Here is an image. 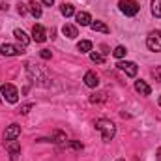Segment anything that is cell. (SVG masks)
I'll return each mask as SVG.
<instances>
[{
  "label": "cell",
  "mask_w": 161,
  "mask_h": 161,
  "mask_svg": "<svg viewBox=\"0 0 161 161\" xmlns=\"http://www.w3.org/2000/svg\"><path fill=\"white\" fill-rule=\"evenodd\" d=\"M96 129H97V131H101V135H103V141H105V142L113 141V139H114V135H116V125H114V122L107 120V118H99V120H96Z\"/></svg>",
  "instance_id": "obj_1"
},
{
  "label": "cell",
  "mask_w": 161,
  "mask_h": 161,
  "mask_svg": "<svg viewBox=\"0 0 161 161\" xmlns=\"http://www.w3.org/2000/svg\"><path fill=\"white\" fill-rule=\"evenodd\" d=\"M0 92H2V96H4V99H6L8 103H17V101H19V90H17L13 84L4 82L2 88H0Z\"/></svg>",
  "instance_id": "obj_2"
},
{
  "label": "cell",
  "mask_w": 161,
  "mask_h": 161,
  "mask_svg": "<svg viewBox=\"0 0 161 161\" xmlns=\"http://www.w3.org/2000/svg\"><path fill=\"white\" fill-rule=\"evenodd\" d=\"M118 8H120L122 13H124V15H127V17L137 15V13H139V9H141L139 2H135V0H120V2H118Z\"/></svg>",
  "instance_id": "obj_3"
},
{
  "label": "cell",
  "mask_w": 161,
  "mask_h": 161,
  "mask_svg": "<svg viewBox=\"0 0 161 161\" xmlns=\"http://www.w3.org/2000/svg\"><path fill=\"white\" fill-rule=\"evenodd\" d=\"M146 45L150 51H156V53H161V32L159 30H154L148 34L146 38Z\"/></svg>",
  "instance_id": "obj_4"
},
{
  "label": "cell",
  "mask_w": 161,
  "mask_h": 161,
  "mask_svg": "<svg viewBox=\"0 0 161 161\" xmlns=\"http://www.w3.org/2000/svg\"><path fill=\"white\" fill-rule=\"evenodd\" d=\"M26 71H28V77H30V80L32 82H38V84H43V86H47L43 80H47V77L41 73L38 68H34L32 64H26Z\"/></svg>",
  "instance_id": "obj_5"
},
{
  "label": "cell",
  "mask_w": 161,
  "mask_h": 161,
  "mask_svg": "<svg viewBox=\"0 0 161 161\" xmlns=\"http://www.w3.org/2000/svg\"><path fill=\"white\" fill-rule=\"evenodd\" d=\"M0 53H2L4 56H19V54H23L25 51H23L21 47H17V45L4 43V45H0Z\"/></svg>",
  "instance_id": "obj_6"
},
{
  "label": "cell",
  "mask_w": 161,
  "mask_h": 161,
  "mask_svg": "<svg viewBox=\"0 0 161 161\" xmlns=\"http://www.w3.org/2000/svg\"><path fill=\"white\" fill-rule=\"evenodd\" d=\"M118 68H120L127 77H135V75H137V71H139L137 64H135V62H127V60H125V62H118Z\"/></svg>",
  "instance_id": "obj_7"
},
{
  "label": "cell",
  "mask_w": 161,
  "mask_h": 161,
  "mask_svg": "<svg viewBox=\"0 0 161 161\" xmlns=\"http://www.w3.org/2000/svg\"><path fill=\"white\" fill-rule=\"evenodd\" d=\"M6 148L11 156V161H19V156H21V144L17 141H8L6 142Z\"/></svg>",
  "instance_id": "obj_8"
},
{
  "label": "cell",
  "mask_w": 161,
  "mask_h": 161,
  "mask_svg": "<svg viewBox=\"0 0 161 161\" xmlns=\"http://www.w3.org/2000/svg\"><path fill=\"white\" fill-rule=\"evenodd\" d=\"M19 135H21V125H17V124L8 125L6 131H4V139H6V141H15Z\"/></svg>",
  "instance_id": "obj_9"
},
{
  "label": "cell",
  "mask_w": 161,
  "mask_h": 161,
  "mask_svg": "<svg viewBox=\"0 0 161 161\" xmlns=\"http://www.w3.org/2000/svg\"><path fill=\"white\" fill-rule=\"evenodd\" d=\"M32 40L38 41V43H43V41L47 40V32H45V28L41 25H34V28H32Z\"/></svg>",
  "instance_id": "obj_10"
},
{
  "label": "cell",
  "mask_w": 161,
  "mask_h": 161,
  "mask_svg": "<svg viewBox=\"0 0 161 161\" xmlns=\"http://www.w3.org/2000/svg\"><path fill=\"white\" fill-rule=\"evenodd\" d=\"M84 84L90 86V88H96V86L99 84V77H97L94 71H86V73H84Z\"/></svg>",
  "instance_id": "obj_11"
},
{
  "label": "cell",
  "mask_w": 161,
  "mask_h": 161,
  "mask_svg": "<svg viewBox=\"0 0 161 161\" xmlns=\"http://www.w3.org/2000/svg\"><path fill=\"white\" fill-rule=\"evenodd\" d=\"M75 19H77V25H80V26H90V23H92V17H90V13H86V11L75 13Z\"/></svg>",
  "instance_id": "obj_12"
},
{
  "label": "cell",
  "mask_w": 161,
  "mask_h": 161,
  "mask_svg": "<svg viewBox=\"0 0 161 161\" xmlns=\"http://www.w3.org/2000/svg\"><path fill=\"white\" fill-rule=\"evenodd\" d=\"M135 90H137L141 96H150V94H152V88H150L144 80H137V82H135Z\"/></svg>",
  "instance_id": "obj_13"
},
{
  "label": "cell",
  "mask_w": 161,
  "mask_h": 161,
  "mask_svg": "<svg viewBox=\"0 0 161 161\" xmlns=\"http://www.w3.org/2000/svg\"><path fill=\"white\" fill-rule=\"evenodd\" d=\"M90 28H92L94 32H103V34H109V32H111V28H109L105 23H101V21H94V23H90Z\"/></svg>",
  "instance_id": "obj_14"
},
{
  "label": "cell",
  "mask_w": 161,
  "mask_h": 161,
  "mask_svg": "<svg viewBox=\"0 0 161 161\" xmlns=\"http://www.w3.org/2000/svg\"><path fill=\"white\" fill-rule=\"evenodd\" d=\"M62 34H64L66 38H69V40H73V38L79 36V32H77V28H75L73 25H64V26H62Z\"/></svg>",
  "instance_id": "obj_15"
},
{
  "label": "cell",
  "mask_w": 161,
  "mask_h": 161,
  "mask_svg": "<svg viewBox=\"0 0 161 161\" xmlns=\"http://www.w3.org/2000/svg\"><path fill=\"white\" fill-rule=\"evenodd\" d=\"M13 36L17 38V41H19V43L23 45V47H26V45L30 43V38H28V36H26V34H25V32H23L21 28H17V30H13Z\"/></svg>",
  "instance_id": "obj_16"
},
{
  "label": "cell",
  "mask_w": 161,
  "mask_h": 161,
  "mask_svg": "<svg viewBox=\"0 0 161 161\" xmlns=\"http://www.w3.org/2000/svg\"><path fill=\"white\" fill-rule=\"evenodd\" d=\"M28 11H30L36 19H40L41 17V4H38V2H30V4H28Z\"/></svg>",
  "instance_id": "obj_17"
},
{
  "label": "cell",
  "mask_w": 161,
  "mask_h": 161,
  "mask_svg": "<svg viewBox=\"0 0 161 161\" xmlns=\"http://www.w3.org/2000/svg\"><path fill=\"white\" fill-rule=\"evenodd\" d=\"M60 11H62L64 17H71V15H75V8H73L71 4H66V2L60 6Z\"/></svg>",
  "instance_id": "obj_18"
},
{
  "label": "cell",
  "mask_w": 161,
  "mask_h": 161,
  "mask_svg": "<svg viewBox=\"0 0 161 161\" xmlns=\"http://www.w3.org/2000/svg\"><path fill=\"white\" fill-rule=\"evenodd\" d=\"M77 49H79L80 53H90V51H92V41H88V40H82V41H79Z\"/></svg>",
  "instance_id": "obj_19"
},
{
  "label": "cell",
  "mask_w": 161,
  "mask_h": 161,
  "mask_svg": "<svg viewBox=\"0 0 161 161\" xmlns=\"http://www.w3.org/2000/svg\"><path fill=\"white\" fill-rule=\"evenodd\" d=\"M152 13L154 17H161V0H152Z\"/></svg>",
  "instance_id": "obj_20"
},
{
  "label": "cell",
  "mask_w": 161,
  "mask_h": 161,
  "mask_svg": "<svg viewBox=\"0 0 161 161\" xmlns=\"http://www.w3.org/2000/svg\"><path fill=\"white\" fill-rule=\"evenodd\" d=\"M90 58H92V62H97V64H103L105 62V58H103V54H99V53H90Z\"/></svg>",
  "instance_id": "obj_21"
},
{
  "label": "cell",
  "mask_w": 161,
  "mask_h": 161,
  "mask_svg": "<svg viewBox=\"0 0 161 161\" xmlns=\"http://www.w3.org/2000/svg\"><path fill=\"white\" fill-rule=\"evenodd\" d=\"M125 53H127V51H125V47H122V45H118V47L113 51V54H114L116 58H124V56H125Z\"/></svg>",
  "instance_id": "obj_22"
},
{
  "label": "cell",
  "mask_w": 161,
  "mask_h": 161,
  "mask_svg": "<svg viewBox=\"0 0 161 161\" xmlns=\"http://www.w3.org/2000/svg\"><path fill=\"white\" fill-rule=\"evenodd\" d=\"M53 141H54V142H64V141H66V135H64L62 131H54Z\"/></svg>",
  "instance_id": "obj_23"
},
{
  "label": "cell",
  "mask_w": 161,
  "mask_h": 161,
  "mask_svg": "<svg viewBox=\"0 0 161 161\" xmlns=\"http://www.w3.org/2000/svg\"><path fill=\"white\" fill-rule=\"evenodd\" d=\"M103 99H105V94H103V92H99V94H94V96L90 97V101H92V103H99V101H103Z\"/></svg>",
  "instance_id": "obj_24"
},
{
  "label": "cell",
  "mask_w": 161,
  "mask_h": 161,
  "mask_svg": "<svg viewBox=\"0 0 161 161\" xmlns=\"http://www.w3.org/2000/svg\"><path fill=\"white\" fill-rule=\"evenodd\" d=\"M32 107H34V103H25V105L19 107V113H21V114H26V113H30Z\"/></svg>",
  "instance_id": "obj_25"
},
{
  "label": "cell",
  "mask_w": 161,
  "mask_h": 161,
  "mask_svg": "<svg viewBox=\"0 0 161 161\" xmlns=\"http://www.w3.org/2000/svg\"><path fill=\"white\" fill-rule=\"evenodd\" d=\"M152 75H154V79H156V80H159V82H161V66H158V68L152 71Z\"/></svg>",
  "instance_id": "obj_26"
},
{
  "label": "cell",
  "mask_w": 161,
  "mask_h": 161,
  "mask_svg": "<svg viewBox=\"0 0 161 161\" xmlns=\"http://www.w3.org/2000/svg\"><path fill=\"white\" fill-rule=\"evenodd\" d=\"M40 56L43 58V60H49V58H51V51H49V49H43V51L40 53Z\"/></svg>",
  "instance_id": "obj_27"
},
{
  "label": "cell",
  "mask_w": 161,
  "mask_h": 161,
  "mask_svg": "<svg viewBox=\"0 0 161 161\" xmlns=\"http://www.w3.org/2000/svg\"><path fill=\"white\" fill-rule=\"evenodd\" d=\"M69 146H71L73 150H82V144L77 142V141H71V142H69Z\"/></svg>",
  "instance_id": "obj_28"
},
{
  "label": "cell",
  "mask_w": 161,
  "mask_h": 161,
  "mask_svg": "<svg viewBox=\"0 0 161 161\" xmlns=\"http://www.w3.org/2000/svg\"><path fill=\"white\" fill-rule=\"evenodd\" d=\"M17 11H19V15H26V11H28V8H26V6H23V4H19V8H17Z\"/></svg>",
  "instance_id": "obj_29"
},
{
  "label": "cell",
  "mask_w": 161,
  "mask_h": 161,
  "mask_svg": "<svg viewBox=\"0 0 161 161\" xmlns=\"http://www.w3.org/2000/svg\"><path fill=\"white\" fill-rule=\"evenodd\" d=\"M43 4H45V6H49V8H51V6H53V4H54V0H43Z\"/></svg>",
  "instance_id": "obj_30"
},
{
  "label": "cell",
  "mask_w": 161,
  "mask_h": 161,
  "mask_svg": "<svg viewBox=\"0 0 161 161\" xmlns=\"http://www.w3.org/2000/svg\"><path fill=\"white\" fill-rule=\"evenodd\" d=\"M156 158H158V161H161V148H158V152H156Z\"/></svg>",
  "instance_id": "obj_31"
},
{
  "label": "cell",
  "mask_w": 161,
  "mask_h": 161,
  "mask_svg": "<svg viewBox=\"0 0 161 161\" xmlns=\"http://www.w3.org/2000/svg\"><path fill=\"white\" fill-rule=\"evenodd\" d=\"M159 105H161V96H159Z\"/></svg>",
  "instance_id": "obj_32"
},
{
  "label": "cell",
  "mask_w": 161,
  "mask_h": 161,
  "mask_svg": "<svg viewBox=\"0 0 161 161\" xmlns=\"http://www.w3.org/2000/svg\"><path fill=\"white\" fill-rule=\"evenodd\" d=\"M116 161H124V159H116Z\"/></svg>",
  "instance_id": "obj_33"
},
{
  "label": "cell",
  "mask_w": 161,
  "mask_h": 161,
  "mask_svg": "<svg viewBox=\"0 0 161 161\" xmlns=\"http://www.w3.org/2000/svg\"><path fill=\"white\" fill-rule=\"evenodd\" d=\"M135 161H139V159H135Z\"/></svg>",
  "instance_id": "obj_34"
}]
</instances>
